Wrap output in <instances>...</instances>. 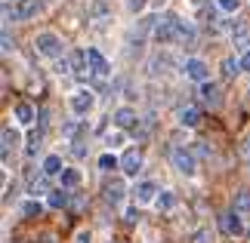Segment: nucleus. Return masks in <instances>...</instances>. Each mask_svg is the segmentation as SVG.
Here are the masks:
<instances>
[{
  "label": "nucleus",
  "mask_w": 250,
  "mask_h": 243,
  "mask_svg": "<svg viewBox=\"0 0 250 243\" xmlns=\"http://www.w3.org/2000/svg\"><path fill=\"white\" fill-rule=\"evenodd\" d=\"M170 160H173V167H176L182 176H195V172H198L195 154H191L188 148H173V151H170Z\"/></svg>",
  "instance_id": "nucleus-1"
},
{
  "label": "nucleus",
  "mask_w": 250,
  "mask_h": 243,
  "mask_svg": "<svg viewBox=\"0 0 250 243\" xmlns=\"http://www.w3.org/2000/svg\"><path fill=\"white\" fill-rule=\"evenodd\" d=\"M34 46H37V53H41V56H50V59H59V56H62V40L56 34H50V31L37 34L34 37Z\"/></svg>",
  "instance_id": "nucleus-2"
},
{
  "label": "nucleus",
  "mask_w": 250,
  "mask_h": 243,
  "mask_svg": "<svg viewBox=\"0 0 250 243\" xmlns=\"http://www.w3.org/2000/svg\"><path fill=\"white\" fill-rule=\"evenodd\" d=\"M155 37H158V43H173L179 37V19L176 16H164L158 22V28H155Z\"/></svg>",
  "instance_id": "nucleus-3"
},
{
  "label": "nucleus",
  "mask_w": 250,
  "mask_h": 243,
  "mask_svg": "<svg viewBox=\"0 0 250 243\" xmlns=\"http://www.w3.org/2000/svg\"><path fill=\"white\" fill-rule=\"evenodd\" d=\"M219 231L229 234V237L244 234V225H241V219H238V212H223V216H219Z\"/></svg>",
  "instance_id": "nucleus-4"
},
{
  "label": "nucleus",
  "mask_w": 250,
  "mask_h": 243,
  "mask_svg": "<svg viewBox=\"0 0 250 243\" xmlns=\"http://www.w3.org/2000/svg\"><path fill=\"white\" fill-rule=\"evenodd\" d=\"M93 102H96V95L90 90H78V93L71 95V111L78 114V117H83V114L93 108Z\"/></svg>",
  "instance_id": "nucleus-5"
},
{
  "label": "nucleus",
  "mask_w": 250,
  "mask_h": 243,
  "mask_svg": "<svg viewBox=\"0 0 250 243\" xmlns=\"http://www.w3.org/2000/svg\"><path fill=\"white\" fill-rule=\"evenodd\" d=\"M142 167V154L136 148H130V151H124V157H121V169L127 172V176H136Z\"/></svg>",
  "instance_id": "nucleus-6"
},
{
  "label": "nucleus",
  "mask_w": 250,
  "mask_h": 243,
  "mask_svg": "<svg viewBox=\"0 0 250 243\" xmlns=\"http://www.w3.org/2000/svg\"><path fill=\"white\" fill-rule=\"evenodd\" d=\"M86 62H90V74H96V77L108 74V62H105V56L99 50H86Z\"/></svg>",
  "instance_id": "nucleus-7"
},
{
  "label": "nucleus",
  "mask_w": 250,
  "mask_h": 243,
  "mask_svg": "<svg viewBox=\"0 0 250 243\" xmlns=\"http://www.w3.org/2000/svg\"><path fill=\"white\" fill-rule=\"evenodd\" d=\"M201 99H204V105H210V108H219L223 105V95H219V86L216 83H201Z\"/></svg>",
  "instance_id": "nucleus-8"
},
{
  "label": "nucleus",
  "mask_w": 250,
  "mask_h": 243,
  "mask_svg": "<svg viewBox=\"0 0 250 243\" xmlns=\"http://www.w3.org/2000/svg\"><path fill=\"white\" fill-rule=\"evenodd\" d=\"M186 74L191 77V80H198V83H207V65L204 62H201V59H188L186 62Z\"/></svg>",
  "instance_id": "nucleus-9"
},
{
  "label": "nucleus",
  "mask_w": 250,
  "mask_h": 243,
  "mask_svg": "<svg viewBox=\"0 0 250 243\" xmlns=\"http://www.w3.org/2000/svg\"><path fill=\"white\" fill-rule=\"evenodd\" d=\"M133 194H136L139 203H151V200H155V194H158V185H155V182H139Z\"/></svg>",
  "instance_id": "nucleus-10"
},
{
  "label": "nucleus",
  "mask_w": 250,
  "mask_h": 243,
  "mask_svg": "<svg viewBox=\"0 0 250 243\" xmlns=\"http://www.w3.org/2000/svg\"><path fill=\"white\" fill-rule=\"evenodd\" d=\"M232 40H235V46H241V50L247 53V46H250V25H247V22H238V25H235Z\"/></svg>",
  "instance_id": "nucleus-11"
},
{
  "label": "nucleus",
  "mask_w": 250,
  "mask_h": 243,
  "mask_svg": "<svg viewBox=\"0 0 250 243\" xmlns=\"http://www.w3.org/2000/svg\"><path fill=\"white\" fill-rule=\"evenodd\" d=\"M179 123L182 126H198L201 123V108L198 105H186V108L179 111Z\"/></svg>",
  "instance_id": "nucleus-12"
},
{
  "label": "nucleus",
  "mask_w": 250,
  "mask_h": 243,
  "mask_svg": "<svg viewBox=\"0 0 250 243\" xmlns=\"http://www.w3.org/2000/svg\"><path fill=\"white\" fill-rule=\"evenodd\" d=\"M124 194H127V188H124L121 179H111L108 185H105V200H108V203H118Z\"/></svg>",
  "instance_id": "nucleus-13"
},
{
  "label": "nucleus",
  "mask_w": 250,
  "mask_h": 243,
  "mask_svg": "<svg viewBox=\"0 0 250 243\" xmlns=\"http://www.w3.org/2000/svg\"><path fill=\"white\" fill-rule=\"evenodd\" d=\"M114 123H118L121 130L136 126V111H133V108H118V111H114Z\"/></svg>",
  "instance_id": "nucleus-14"
},
{
  "label": "nucleus",
  "mask_w": 250,
  "mask_h": 243,
  "mask_svg": "<svg viewBox=\"0 0 250 243\" xmlns=\"http://www.w3.org/2000/svg\"><path fill=\"white\" fill-rule=\"evenodd\" d=\"M19 145V132L13 126H3V157H9V151H16Z\"/></svg>",
  "instance_id": "nucleus-15"
},
{
  "label": "nucleus",
  "mask_w": 250,
  "mask_h": 243,
  "mask_svg": "<svg viewBox=\"0 0 250 243\" xmlns=\"http://www.w3.org/2000/svg\"><path fill=\"white\" fill-rule=\"evenodd\" d=\"M16 120H19V123H31V120H34V108H31L28 102H19V105H16Z\"/></svg>",
  "instance_id": "nucleus-16"
},
{
  "label": "nucleus",
  "mask_w": 250,
  "mask_h": 243,
  "mask_svg": "<svg viewBox=\"0 0 250 243\" xmlns=\"http://www.w3.org/2000/svg\"><path fill=\"white\" fill-rule=\"evenodd\" d=\"M37 9H41V0H22V6H19V19H31V16H37Z\"/></svg>",
  "instance_id": "nucleus-17"
},
{
  "label": "nucleus",
  "mask_w": 250,
  "mask_h": 243,
  "mask_svg": "<svg viewBox=\"0 0 250 243\" xmlns=\"http://www.w3.org/2000/svg\"><path fill=\"white\" fill-rule=\"evenodd\" d=\"M56 172H62V157L50 154V157L43 160V176H56Z\"/></svg>",
  "instance_id": "nucleus-18"
},
{
  "label": "nucleus",
  "mask_w": 250,
  "mask_h": 243,
  "mask_svg": "<svg viewBox=\"0 0 250 243\" xmlns=\"http://www.w3.org/2000/svg\"><path fill=\"white\" fill-rule=\"evenodd\" d=\"M232 206H235V212H250V191H238Z\"/></svg>",
  "instance_id": "nucleus-19"
},
{
  "label": "nucleus",
  "mask_w": 250,
  "mask_h": 243,
  "mask_svg": "<svg viewBox=\"0 0 250 243\" xmlns=\"http://www.w3.org/2000/svg\"><path fill=\"white\" fill-rule=\"evenodd\" d=\"M50 206H53V209L68 206V194H65L62 188H59V191H50Z\"/></svg>",
  "instance_id": "nucleus-20"
},
{
  "label": "nucleus",
  "mask_w": 250,
  "mask_h": 243,
  "mask_svg": "<svg viewBox=\"0 0 250 243\" xmlns=\"http://www.w3.org/2000/svg\"><path fill=\"white\" fill-rule=\"evenodd\" d=\"M22 212H25L28 219H37V216L43 212V203H41V200H28L25 206H22Z\"/></svg>",
  "instance_id": "nucleus-21"
},
{
  "label": "nucleus",
  "mask_w": 250,
  "mask_h": 243,
  "mask_svg": "<svg viewBox=\"0 0 250 243\" xmlns=\"http://www.w3.org/2000/svg\"><path fill=\"white\" fill-rule=\"evenodd\" d=\"M78 182H81V172L78 169H62V185H65V188H74Z\"/></svg>",
  "instance_id": "nucleus-22"
},
{
  "label": "nucleus",
  "mask_w": 250,
  "mask_h": 243,
  "mask_svg": "<svg viewBox=\"0 0 250 243\" xmlns=\"http://www.w3.org/2000/svg\"><path fill=\"white\" fill-rule=\"evenodd\" d=\"M179 43H191L195 40V31H191V25H186V22H179V37H176Z\"/></svg>",
  "instance_id": "nucleus-23"
},
{
  "label": "nucleus",
  "mask_w": 250,
  "mask_h": 243,
  "mask_svg": "<svg viewBox=\"0 0 250 243\" xmlns=\"http://www.w3.org/2000/svg\"><path fill=\"white\" fill-rule=\"evenodd\" d=\"M41 142H43V130L31 132V139H28V154H37V151H41Z\"/></svg>",
  "instance_id": "nucleus-24"
},
{
  "label": "nucleus",
  "mask_w": 250,
  "mask_h": 243,
  "mask_svg": "<svg viewBox=\"0 0 250 243\" xmlns=\"http://www.w3.org/2000/svg\"><path fill=\"white\" fill-rule=\"evenodd\" d=\"M238 71H241V62H235V59H223V74H226V77H235Z\"/></svg>",
  "instance_id": "nucleus-25"
},
{
  "label": "nucleus",
  "mask_w": 250,
  "mask_h": 243,
  "mask_svg": "<svg viewBox=\"0 0 250 243\" xmlns=\"http://www.w3.org/2000/svg\"><path fill=\"white\" fill-rule=\"evenodd\" d=\"M99 167H102V169H118L121 160L114 157V154H102V157H99Z\"/></svg>",
  "instance_id": "nucleus-26"
},
{
  "label": "nucleus",
  "mask_w": 250,
  "mask_h": 243,
  "mask_svg": "<svg viewBox=\"0 0 250 243\" xmlns=\"http://www.w3.org/2000/svg\"><path fill=\"white\" fill-rule=\"evenodd\" d=\"M216 3H219V9H223V13H238L241 0H216Z\"/></svg>",
  "instance_id": "nucleus-27"
},
{
  "label": "nucleus",
  "mask_w": 250,
  "mask_h": 243,
  "mask_svg": "<svg viewBox=\"0 0 250 243\" xmlns=\"http://www.w3.org/2000/svg\"><path fill=\"white\" fill-rule=\"evenodd\" d=\"M173 203H176V200H173V194H170V191H161V197H158V206H161V209H170Z\"/></svg>",
  "instance_id": "nucleus-28"
},
{
  "label": "nucleus",
  "mask_w": 250,
  "mask_h": 243,
  "mask_svg": "<svg viewBox=\"0 0 250 243\" xmlns=\"http://www.w3.org/2000/svg\"><path fill=\"white\" fill-rule=\"evenodd\" d=\"M37 191H41V194L46 191V176H37V179L31 182V194H37Z\"/></svg>",
  "instance_id": "nucleus-29"
},
{
  "label": "nucleus",
  "mask_w": 250,
  "mask_h": 243,
  "mask_svg": "<svg viewBox=\"0 0 250 243\" xmlns=\"http://www.w3.org/2000/svg\"><path fill=\"white\" fill-rule=\"evenodd\" d=\"M195 243H213V234H210V231H198V234H195Z\"/></svg>",
  "instance_id": "nucleus-30"
},
{
  "label": "nucleus",
  "mask_w": 250,
  "mask_h": 243,
  "mask_svg": "<svg viewBox=\"0 0 250 243\" xmlns=\"http://www.w3.org/2000/svg\"><path fill=\"white\" fill-rule=\"evenodd\" d=\"M56 71H59V74H65V71H74V68H71V59H59V65H56Z\"/></svg>",
  "instance_id": "nucleus-31"
},
{
  "label": "nucleus",
  "mask_w": 250,
  "mask_h": 243,
  "mask_svg": "<svg viewBox=\"0 0 250 243\" xmlns=\"http://www.w3.org/2000/svg\"><path fill=\"white\" fill-rule=\"evenodd\" d=\"M9 50H13V37H9V31L3 28V53H9Z\"/></svg>",
  "instance_id": "nucleus-32"
},
{
  "label": "nucleus",
  "mask_w": 250,
  "mask_h": 243,
  "mask_svg": "<svg viewBox=\"0 0 250 243\" xmlns=\"http://www.w3.org/2000/svg\"><path fill=\"white\" fill-rule=\"evenodd\" d=\"M127 6L133 9V13H139V9H142V6H146V0H127Z\"/></svg>",
  "instance_id": "nucleus-33"
},
{
  "label": "nucleus",
  "mask_w": 250,
  "mask_h": 243,
  "mask_svg": "<svg viewBox=\"0 0 250 243\" xmlns=\"http://www.w3.org/2000/svg\"><path fill=\"white\" fill-rule=\"evenodd\" d=\"M238 62H241V71H250V50H247V53H244Z\"/></svg>",
  "instance_id": "nucleus-34"
},
{
  "label": "nucleus",
  "mask_w": 250,
  "mask_h": 243,
  "mask_svg": "<svg viewBox=\"0 0 250 243\" xmlns=\"http://www.w3.org/2000/svg\"><path fill=\"white\" fill-rule=\"evenodd\" d=\"M74 243H90V231H78V237H74Z\"/></svg>",
  "instance_id": "nucleus-35"
},
{
  "label": "nucleus",
  "mask_w": 250,
  "mask_h": 243,
  "mask_svg": "<svg viewBox=\"0 0 250 243\" xmlns=\"http://www.w3.org/2000/svg\"><path fill=\"white\" fill-rule=\"evenodd\" d=\"M124 142V132H114V135H108V145H121Z\"/></svg>",
  "instance_id": "nucleus-36"
},
{
  "label": "nucleus",
  "mask_w": 250,
  "mask_h": 243,
  "mask_svg": "<svg viewBox=\"0 0 250 243\" xmlns=\"http://www.w3.org/2000/svg\"><path fill=\"white\" fill-rule=\"evenodd\" d=\"M127 222H130V225H136V222H139V212L130 209V212H127Z\"/></svg>",
  "instance_id": "nucleus-37"
},
{
  "label": "nucleus",
  "mask_w": 250,
  "mask_h": 243,
  "mask_svg": "<svg viewBox=\"0 0 250 243\" xmlns=\"http://www.w3.org/2000/svg\"><path fill=\"white\" fill-rule=\"evenodd\" d=\"M191 3H195V6H204V0H191Z\"/></svg>",
  "instance_id": "nucleus-38"
},
{
  "label": "nucleus",
  "mask_w": 250,
  "mask_h": 243,
  "mask_svg": "<svg viewBox=\"0 0 250 243\" xmlns=\"http://www.w3.org/2000/svg\"><path fill=\"white\" fill-rule=\"evenodd\" d=\"M13 3H22V0H13Z\"/></svg>",
  "instance_id": "nucleus-39"
},
{
  "label": "nucleus",
  "mask_w": 250,
  "mask_h": 243,
  "mask_svg": "<svg viewBox=\"0 0 250 243\" xmlns=\"http://www.w3.org/2000/svg\"><path fill=\"white\" fill-rule=\"evenodd\" d=\"M247 237H250V231H247Z\"/></svg>",
  "instance_id": "nucleus-40"
}]
</instances>
